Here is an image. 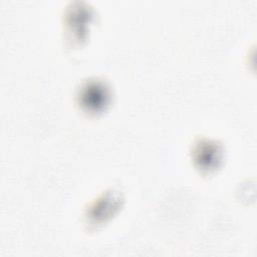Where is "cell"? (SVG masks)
<instances>
[{"mask_svg": "<svg viewBox=\"0 0 257 257\" xmlns=\"http://www.w3.org/2000/svg\"><path fill=\"white\" fill-rule=\"evenodd\" d=\"M81 104L91 111H98L107 103L108 94L105 87L100 83L86 85L81 91Z\"/></svg>", "mask_w": 257, "mask_h": 257, "instance_id": "obj_1", "label": "cell"}]
</instances>
